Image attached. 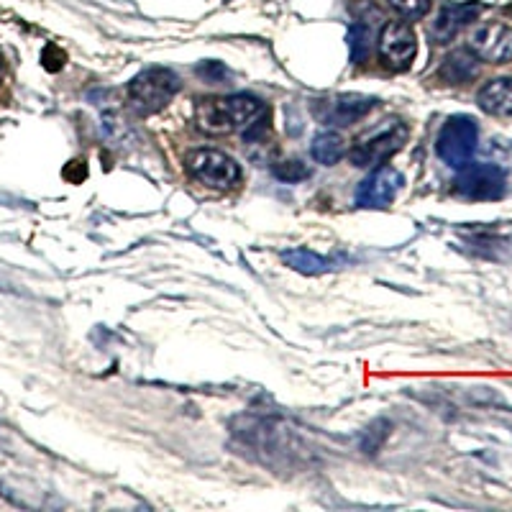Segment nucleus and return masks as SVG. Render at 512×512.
I'll return each instance as SVG.
<instances>
[{
    "instance_id": "obj_1",
    "label": "nucleus",
    "mask_w": 512,
    "mask_h": 512,
    "mask_svg": "<svg viewBox=\"0 0 512 512\" xmlns=\"http://www.w3.org/2000/svg\"><path fill=\"white\" fill-rule=\"evenodd\" d=\"M264 103L251 93L223 95V98H205L195 105V123L205 134H233L239 128L254 123L262 113Z\"/></svg>"
},
{
    "instance_id": "obj_2",
    "label": "nucleus",
    "mask_w": 512,
    "mask_h": 512,
    "mask_svg": "<svg viewBox=\"0 0 512 512\" xmlns=\"http://www.w3.org/2000/svg\"><path fill=\"white\" fill-rule=\"evenodd\" d=\"M408 136V123L400 121V118H387L354 141L349 152L351 164L354 167H374V164L387 162L405 146Z\"/></svg>"
},
{
    "instance_id": "obj_3",
    "label": "nucleus",
    "mask_w": 512,
    "mask_h": 512,
    "mask_svg": "<svg viewBox=\"0 0 512 512\" xmlns=\"http://www.w3.org/2000/svg\"><path fill=\"white\" fill-rule=\"evenodd\" d=\"M182 88V80L167 67H149L134 80L128 82V98L134 103V108L144 116L157 113L172 103Z\"/></svg>"
},
{
    "instance_id": "obj_4",
    "label": "nucleus",
    "mask_w": 512,
    "mask_h": 512,
    "mask_svg": "<svg viewBox=\"0 0 512 512\" xmlns=\"http://www.w3.org/2000/svg\"><path fill=\"white\" fill-rule=\"evenodd\" d=\"M479 128L477 121L469 116H451L438 131L436 152L448 167L464 169L472 162L474 152H477Z\"/></svg>"
},
{
    "instance_id": "obj_5",
    "label": "nucleus",
    "mask_w": 512,
    "mask_h": 512,
    "mask_svg": "<svg viewBox=\"0 0 512 512\" xmlns=\"http://www.w3.org/2000/svg\"><path fill=\"white\" fill-rule=\"evenodd\" d=\"M187 172L192 180L210 190H231L241 182V167L231 154L221 149H198L187 157Z\"/></svg>"
},
{
    "instance_id": "obj_6",
    "label": "nucleus",
    "mask_w": 512,
    "mask_h": 512,
    "mask_svg": "<svg viewBox=\"0 0 512 512\" xmlns=\"http://www.w3.org/2000/svg\"><path fill=\"white\" fill-rule=\"evenodd\" d=\"M505 169L497 164H466L454 180V192L466 200H500L505 195Z\"/></svg>"
},
{
    "instance_id": "obj_7",
    "label": "nucleus",
    "mask_w": 512,
    "mask_h": 512,
    "mask_svg": "<svg viewBox=\"0 0 512 512\" xmlns=\"http://www.w3.org/2000/svg\"><path fill=\"white\" fill-rule=\"evenodd\" d=\"M379 57L395 72L410 70V64L418 57V36L408 21H390L379 31Z\"/></svg>"
},
{
    "instance_id": "obj_8",
    "label": "nucleus",
    "mask_w": 512,
    "mask_h": 512,
    "mask_svg": "<svg viewBox=\"0 0 512 512\" xmlns=\"http://www.w3.org/2000/svg\"><path fill=\"white\" fill-rule=\"evenodd\" d=\"M374 108H377V98L356 93L333 95V98L318 100V103L313 105L315 116L323 118V121L331 123V126H354L356 121L367 118Z\"/></svg>"
},
{
    "instance_id": "obj_9",
    "label": "nucleus",
    "mask_w": 512,
    "mask_h": 512,
    "mask_svg": "<svg viewBox=\"0 0 512 512\" xmlns=\"http://www.w3.org/2000/svg\"><path fill=\"white\" fill-rule=\"evenodd\" d=\"M469 49L479 62L505 64L512 59V26L507 24H482L469 36Z\"/></svg>"
},
{
    "instance_id": "obj_10",
    "label": "nucleus",
    "mask_w": 512,
    "mask_h": 512,
    "mask_svg": "<svg viewBox=\"0 0 512 512\" xmlns=\"http://www.w3.org/2000/svg\"><path fill=\"white\" fill-rule=\"evenodd\" d=\"M405 185V177L395 167H379L356 187V205L359 208H390L397 192Z\"/></svg>"
},
{
    "instance_id": "obj_11",
    "label": "nucleus",
    "mask_w": 512,
    "mask_h": 512,
    "mask_svg": "<svg viewBox=\"0 0 512 512\" xmlns=\"http://www.w3.org/2000/svg\"><path fill=\"white\" fill-rule=\"evenodd\" d=\"M482 8L474 6V3H451V6H443L441 13H438L436 24H433L431 34L438 44H446V41L454 39L461 29L472 24L474 18L479 16Z\"/></svg>"
},
{
    "instance_id": "obj_12",
    "label": "nucleus",
    "mask_w": 512,
    "mask_h": 512,
    "mask_svg": "<svg viewBox=\"0 0 512 512\" xmlns=\"http://www.w3.org/2000/svg\"><path fill=\"white\" fill-rule=\"evenodd\" d=\"M477 103L484 113H492V116H512V77L489 80L479 90Z\"/></svg>"
},
{
    "instance_id": "obj_13",
    "label": "nucleus",
    "mask_w": 512,
    "mask_h": 512,
    "mask_svg": "<svg viewBox=\"0 0 512 512\" xmlns=\"http://www.w3.org/2000/svg\"><path fill=\"white\" fill-rule=\"evenodd\" d=\"M479 72V59L474 57L472 49H456L446 57L441 67V77L448 80L451 85H461V82H469L472 77H477Z\"/></svg>"
},
{
    "instance_id": "obj_14",
    "label": "nucleus",
    "mask_w": 512,
    "mask_h": 512,
    "mask_svg": "<svg viewBox=\"0 0 512 512\" xmlns=\"http://www.w3.org/2000/svg\"><path fill=\"white\" fill-rule=\"evenodd\" d=\"M310 154H313L315 162L323 164V167H333V164L341 162V157L346 154L344 136L336 134V131H323V134L315 136L313 144H310Z\"/></svg>"
},
{
    "instance_id": "obj_15",
    "label": "nucleus",
    "mask_w": 512,
    "mask_h": 512,
    "mask_svg": "<svg viewBox=\"0 0 512 512\" xmlns=\"http://www.w3.org/2000/svg\"><path fill=\"white\" fill-rule=\"evenodd\" d=\"M282 262L303 274H323L333 269V259L313 254L310 249H287L282 251Z\"/></svg>"
},
{
    "instance_id": "obj_16",
    "label": "nucleus",
    "mask_w": 512,
    "mask_h": 512,
    "mask_svg": "<svg viewBox=\"0 0 512 512\" xmlns=\"http://www.w3.org/2000/svg\"><path fill=\"white\" fill-rule=\"evenodd\" d=\"M387 6H390L402 21H418V18L428 16L433 0H387Z\"/></svg>"
},
{
    "instance_id": "obj_17",
    "label": "nucleus",
    "mask_w": 512,
    "mask_h": 512,
    "mask_svg": "<svg viewBox=\"0 0 512 512\" xmlns=\"http://www.w3.org/2000/svg\"><path fill=\"white\" fill-rule=\"evenodd\" d=\"M272 175L277 177L280 182H300V180H308L310 177V167L300 159H285V162H277L272 167Z\"/></svg>"
},
{
    "instance_id": "obj_18",
    "label": "nucleus",
    "mask_w": 512,
    "mask_h": 512,
    "mask_svg": "<svg viewBox=\"0 0 512 512\" xmlns=\"http://www.w3.org/2000/svg\"><path fill=\"white\" fill-rule=\"evenodd\" d=\"M0 80H3V59H0Z\"/></svg>"
}]
</instances>
